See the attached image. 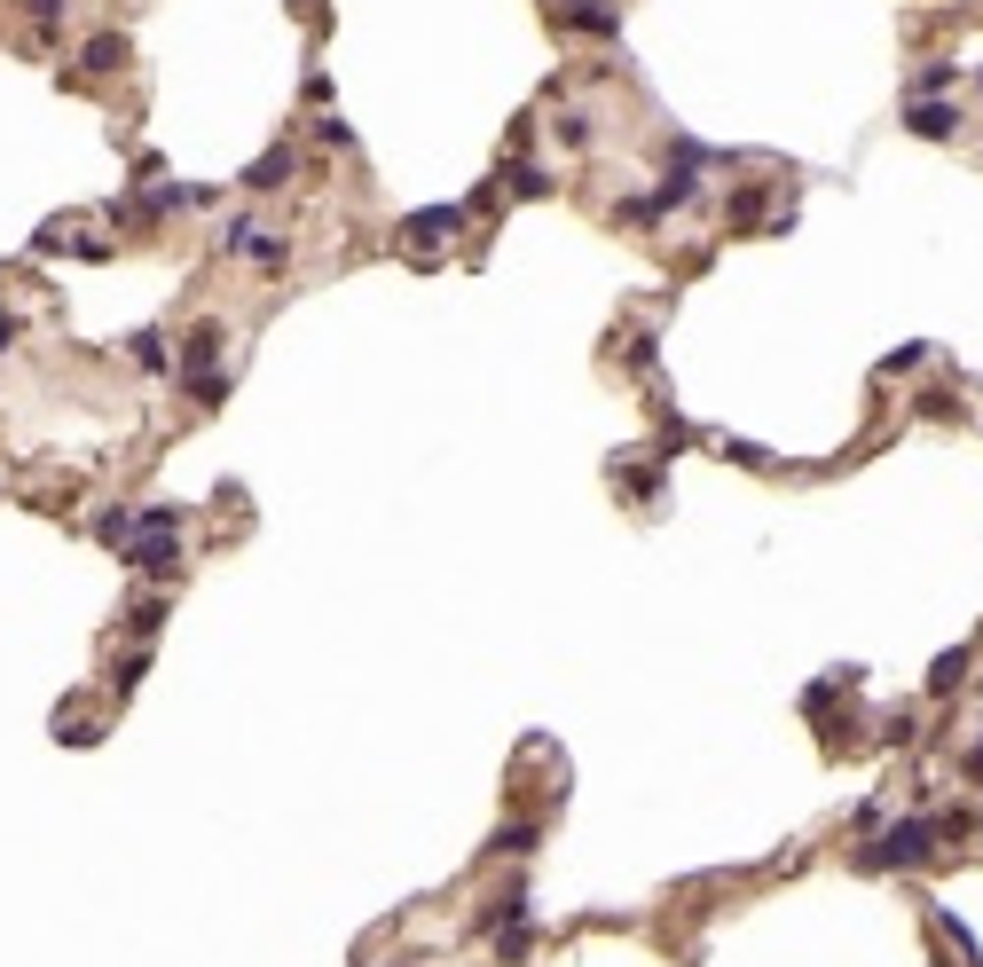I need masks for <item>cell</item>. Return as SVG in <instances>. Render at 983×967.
Segmentation results:
<instances>
[{
    "instance_id": "cell-8",
    "label": "cell",
    "mask_w": 983,
    "mask_h": 967,
    "mask_svg": "<svg viewBox=\"0 0 983 967\" xmlns=\"http://www.w3.org/2000/svg\"><path fill=\"white\" fill-rule=\"evenodd\" d=\"M119 63H126V40H119V32H95V40L79 48V71H95V79H111Z\"/></svg>"
},
{
    "instance_id": "cell-1",
    "label": "cell",
    "mask_w": 983,
    "mask_h": 967,
    "mask_svg": "<svg viewBox=\"0 0 983 967\" xmlns=\"http://www.w3.org/2000/svg\"><path fill=\"white\" fill-rule=\"evenodd\" d=\"M929 849H936V826H921V818H913V826H889V834H881V849H865L858 865H865V873H889V865H921Z\"/></svg>"
},
{
    "instance_id": "cell-10",
    "label": "cell",
    "mask_w": 983,
    "mask_h": 967,
    "mask_svg": "<svg viewBox=\"0 0 983 967\" xmlns=\"http://www.w3.org/2000/svg\"><path fill=\"white\" fill-rule=\"evenodd\" d=\"M504 182H511L519 197H551V173H544V165H511Z\"/></svg>"
},
{
    "instance_id": "cell-13",
    "label": "cell",
    "mask_w": 983,
    "mask_h": 967,
    "mask_svg": "<svg viewBox=\"0 0 983 967\" xmlns=\"http://www.w3.org/2000/svg\"><path fill=\"white\" fill-rule=\"evenodd\" d=\"M614 24H621V17H606V9H582V17H567V32H598V40H606Z\"/></svg>"
},
{
    "instance_id": "cell-9",
    "label": "cell",
    "mask_w": 983,
    "mask_h": 967,
    "mask_svg": "<svg viewBox=\"0 0 983 967\" xmlns=\"http://www.w3.org/2000/svg\"><path fill=\"white\" fill-rule=\"evenodd\" d=\"M158 622H165V598H142V605H134V613H126V630H134V638H142V645H150V638H158Z\"/></svg>"
},
{
    "instance_id": "cell-6",
    "label": "cell",
    "mask_w": 983,
    "mask_h": 967,
    "mask_svg": "<svg viewBox=\"0 0 983 967\" xmlns=\"http://www.w3.org/2000/svg\"><path fill=\"white\" fill-rule=\"evenodd\" d=\"M905 126H913L921 142H952V134H960V111H952V103H913Z\"/></svg>"
},
{
    "instance_id": "cell-11",
    "label": "cell",
    "mask_w": 983,
    "mask_h": 967,
    "mask_svg": "<svg viewBox=\"0 0 983 967\" xmlns=\"http://www.w3.org/2000/svg\"><path fill=\"white\" fill-rule=\"evenodd\" d=\"M134 363H142V370H165V363H173L158 330H134Z\"/></svg>"
},
{
    "instance_id": "cell-4",
    "label": "cell",
    "mask_w": 983,
    "mask_h": 967,
    "mask_svg": "<svg viewBox=\"0 0 983 967\" xmlns=\"http://www.w3.org/2000/svg\"><path fill=\"white\" fill-rule=\"evenodd\" d=\"M457 228H465V213H457V205H425V213H409V221H402V236H409V244H449Z\"/></svg>"
},
{
    "instance_id": "cell-5",
    "label": "cell",
    "mask_w": 983,
    "mask_h": 967,
    "mask_svg": "<svg viewBox=\"0 0 983 967\" xmlns=\"http://www.w3.org/2000/svg\"><path fill=\"white\" fill-rule=\"evenodd\" d=\"M126 567L134 574H173V567H182V543H173V536H134L126 543Z\"/></svg>"
},
{
    "instance_id": "cell-14",
    "label": "cell",
    "mask_w": 983,
    "mask_h": 967,
    "mask_svg": "<svg viewBox=\"0 0 983 967\" xmlns=\"http://www.w3.org/2000/svg\"><path fill=\"white\" fill-rule=\"evenodd\" d=\"M17 330H24L17 315H0V355H9V346H17Z\"/></svg>"
},
{
    "instance_id": "cell-7",
    "label": "cell",
    "mask_w": 983,
    "mask_h": 967,
    "mask_svg": "<svg viewBox=\"0 0 983 967\" xmlns=\"http://www.w3.org/2000/svg\"><path fill=\"white\" fill-rule=\"evenodd\" d=\"M182 386H190V394H197L205 409H221L236 378H229V363H190V370H182Z\"/></svg>"
},
{
    "instance_id": "cell-12",
    "label": "cell",
    "mask_w": 983,
    "mask_h": 967,
    "mask_svg": "<svg viewBox=\"0 0 983 967\" xmlns=\"http://www.w3.org/2000/svg\"><path fill=\"white\" fill-rule=\"evenodd\" d=\"M960 669H967V653H960V645H952V653H944V661H936V669H929V692H952V684H960Z\"/></svg>"
},
{
    "instance_id": "cell-3",
    "label": "cell",
    "mask_w": 983,
    "mask_h": 967,
    "mask_svg": "<svg viewBox=\"0 0 983 967\" xmlns=\"http://www.w3.org/2000/svg\"><path fill=\"white\" fill-rule=\"evenodd\" d=\"M292 173H300V150H292V142H276V150H260V165L244 173V190H252V197H276Z\"/></svg>"
},
{
    "instance_id": "cell-2",
    "label": "cell",
    "mask_w": 983,
    "mask_h": 967,
    "mask_svg": "<svg viewBox=\"0 0 983 967\" xmlns=\"http://www.w3.org/2000/svg\"><path fill=\"white\" fill-rule=\"evenodd\" d=\"M221 244H229L236 259H260V268H284V236H276V228H260V221H236Z\"/></svg>"
}]
</instances>
